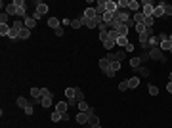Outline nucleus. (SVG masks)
I'll use <instances>...</instances> for the list:
<instances>
[{
  "label": "nucleus",
  "instance_id": "32",
  "mask_svg": "<svg viewBox=\"0 0 172 128\" xmlns=\"http://www.w3.org/2000/svg\"><path fill=\"white\" fill-rule=\"evenodd\" d=\"M138 75H142V76H149V69L147 67H138V69H134Z\"/></svg>",
  "mask_w": 172,
  "mask_h": 128
},
{
  "label": "nucleus",
  "instance_id": "28",
  "mask_svg": "<svg viewBox=\"0 0 172 128\" xmlns=\"http://www.w3.org/2000/svg\"><path fill=\"white\" fill-rule=\"evenodd\" d=\"M107 38H111V40H115V42H117V38H119V33L115 29H109L107 31Z\"/></svg>",
  "mask_w": 172,
  "mask_h": 128
},
{
  "label": "nucleus",
  "instance_id": "16",
  "mask_svg": "<svg viewBox=\"0 0 172 128\" xmlns=\"http://www.w3.org/2000/svg\"><path fill=\"white\" fill-rule=\"evenodd\" d=\"M119 33V37H128V33H130V29L126 27V25H119L117 29H115Z\"/></svg>",
  "mask_w": 172,
  "mask_h": 128
},
{
  "label": "nucleus",
  "instance_id": "45",
  "mask_svg": "<svg viewBox=\"0 0 172 128\" xmlns=\"http://www.w3.org/2000/svg\"><path fill=\"white\" fill-rule=\"evenodd\" d=\"M42 98H54V96H52V92L48 88H42Z\"/></svg>",
  "mask_w": 172,
  "mask_h": 128
},
{
  "label": "nucleus",
  "instance_id": "8",
  "mask_svg": "<svg viewBox=\"0 0 172 128\" xmlns=\"http://www.w3.org/2000/svg\"><path fill=\"white\" fill-rule=\"evenodd\" d=\"M98 65H100V69L103 71V73H107V71L111 69V61H109L107 58H101L100 61H98Z\"/></svg>",
  "mask_w": 172,
  "mask_h": 128
},
{
  "label": "nucleus",
  "instance_id": "39",
  "mask_svg": "<svg viewBox=\"0 0 172 128\" xmlns=\"http://www.w3.org/2000/svg\"><path fill=\"white\" fill-rule=\"evenodd\" d=\"M59 121H63V117H61V113H52V122H59Z\"/></svg>",
  "mask_w": 172,
  "mask_h": 128
},
{
  "label": "nucleus",
  "instance_id": "30",
  "mask_svg": "<svg viewBox=\"0 0 172 128\" xmlns=\"http://www.w3.org/2000/svg\"><path fill=\"white\" fill-rule=\"evenodd\" d=\"M75 100L77 101H84V94H82L80 88H75Z\"/></svg>",
  "mask_w": 172,
  "mask_h": 128
},
{
  "label": "nucleus",
  "instance_id": "51",
  "mask_svg": "<svg viewBox=\"0 0 172 128\" xmlns=\"http://www.w3.org/2000/svg\"><path fill=\"white\" fill-rule=\"evenodd\" d=\"M166 90H168L170 94H172V82H168V84H166Z\"/></svg>",
  "mask_w": 172,
  "mask_h": 128
},
{
  "label": "nucleus",
  "instance_id": "3",
  "mask_svg": "<svg viewBox=\"0 0 172 128\" xmlns=\"http://www.w3.org/2000/svg\"><path fill=\"white\" fill-rule=\"evenodd\" d=\"M15 2V6H17V15L21 19L27 17V8H25V0H14Z\"/></svg>",
  "mask_w": 172,
  "mask_h": 128
},
{
  "label": "nucleus",
  "instance_id": "42",
  "mask_svg": "<svg viewBox=\"0 0 172 128\" xmlns=\"http://www.w3.org/2000/svg\"><path fill=\"white\" fill-rule=\"evenodd\" d=\"M119 69H121V63H119V61H111V71H113L115 75H117Z\"/></svg>",
  "mask_w": 172,
  "mask_h": 128
},
{
  "label": "nucleus",
  "instance_id": "31",
  "mask_svg": "<svg viewBox=\"0 0 172 128\" xmlns=\"http://www.w3.org/2000/svg\"><path fill=\"white\" fill-rule=\"evenodd\" d=\"M134 29H136V33H138V34H143L145 31H147V27H145L143 23H136V27H134Z\"/></svg>",
  "mask_w": 172,
  "mask_h": 128
},
{
  "label": "nucleus",
  "instance_id": "11",
  "mask_svg": "<svg viewBox=\"0 0 172 128\" xmlns=\"http://www.w3.org/2000/svg\"><path fill=\"white\" fill-rule=\"evenodd\" d=\"M67 109H69V103H67V101H59V103H56V111H57V113L65 115Z\"/></svg>",
  "mask_w": 172,
  "mask_h": 128
},
{
  "label": "nucleus",
  "instance_id": "18",
  "mask_svg": "<svg viewBox=\"0 0 172 128\" xmlns=\"http://www.w3.org/2000/svg\"><path fill=\"white\" fill-rule=\"evenodd\" d=\"M138 86H140V79L138 76H130L128 79V88L134 90V88H138Z\"/></svg>",
  "mask_w": 172,
  "mask_h": 128
},
{
  "label": "nucleus",
  "instance_id": "46",
  "mask_svg": "<svg viewBox=\"0 0 172 128\" xmlns=\"http://www.w3.org/2000/svg\"><path fill=\"white\" fill-rule=\"evenodd\" d=\"M138 58L142 59V63H143V61H147V59H149V52H143L142 55H138Z\"/></svg>",
  "mask_w": 172,
  "mask_h": 128
},
{
  "label": "nucleus",
  "instance_id": "4",
  "mask_svg": "<svg viewBox=\"0 0 172 128\" xmlns=\"http://www.w3.org/2000/svg\"><path fill=\"white\" fill-rule=\"evenodd\" d=\"M65 96H67V103H69V107L79 105V101L75 100V88H67L65 90Z\"/></svg>",
  "mask_w": 172,
  "mask_h": 128
},
{
  "label": "nucleus",
  "instance_id": "37",
  "mask_svg": "<svg viewBox=\"0 0 172 128\" xmlns=\"http://www.w3.org/2000/svg\"><path fill=\"white\" fill-rule=\"evenodd\" d=\"M147 92H149L151 96H159V88H157V86H155V84H149V88H147Z\"/></svg>",
  "mask_w": 172,
  "mask_h": 128
},
{
  "label": "nucleus",
  "instance_id": "55",
  "mask_svg": "<svg viewBox=\"0 0 172 128\" xmlns=\"http://www.w3.org/2000/svg\"><path fill=\"white\" fill-rule=\"evenodd\" d=\"M170 52H172V48H170Z\"/></svg>",
  "mask_w": 172,
  "mask_h": 128
},
{
  "label": "nucleus",
  "instance_id": "43",
  "mask_svg": "<svg viewBox=\"0 0 172 128\" xmlns=\"http://www.w3.org/2000/svg\"><path fill=\"white\" fill-rule=\"evenodd\" d=\"M119 90H121V92H126V90H128V80H122V82L119 84Z\"/></svg>",
  "mask_w": 172,
  "mask_h": 128
},
{
  "label": "nucleus",
  "instance_id": "47",
  "mask_svg": "<svg viewBox=\"0 0 172 128\" xmlns=\"http://www.w3.org/2000/svg\"><path fill=\"white\" fill-rule=\"evenodd\" d=\"M71 23H73V19H67V17L61 19V27H67V25H71Z\"/></svg>",
  "mask_w": 172,
  "mask_h": 128
},
{
  "label": "nucleus",
  "instance_id": "13",
  "mask_svg": "<svg viewBox=\"0 0 172 128\" xmlns=\"http://www.w3.org/2000/svg\"><path fill=\"white\" fill-rule=\"evenodd\" d=\"M48 27L56 31V29H59V27H61V21H59L57 17H50V19H48Z\"/></svg>",
  "mask_w": 172,
  "mask_h": 128
},
{
  "label": "nucleus",
  "instance_id": "21",
  "mask_svg": "<svg viewBox=\"0 0 172 128\" xmlns=\"http://www.w3.org/2000/svg\"><path fill=\"white\" fill-rule=\"evenodd\" d=\"M164 15V10H163V4H159V6H155V12H153V17H163Z\"/></svg>",
  "mask_w": 172,
  "mask_h": 128
},
{
  "label": "nucleus",
  "instance_id": "54",
  "mask_svg": "<svg viewBox=\"0 0 172 128\" xmlns=\"http://www.w3.org/2000/svg\"><path fill=\"white\" fill-rule=\"evenodd\" d=\"M92 128H101V126H100V124H98V126H92Z\"/></svg>",
  "mask_w": 172,
  "mask_h": 128
},
{
  "label": "nucleus",
  "instance_id": "44",
  "mask_svg": "<svg viewBox=\"0 0 172 128\" xmlns=\"http://www.w3.org/2000/svg\"><path fill=\"white\" fill-rule=\"evenodd\" d=\"M42 107H50L52 105V98H42V103H40Z\"/></svg>",
  "mask_w": 172,
  "mask_h": 128
},
{
  "label": "nucleus",
  "instance_id": "12",
  "mask_svg": "<svg viewBox=\"0 0 172 128\" xmlns=\"http://www.w3.org/2000/svg\"><path fill=\"white\" fill-rule=\"evenodd\" d=\"M23 21H25V29H29V31H33L36 27V19L35 17H25Z\"/></svg>",
  "mask_w": 172,
  "mask_h": 128
},
{
  "label": "nucleus",
  "instance_id": "5",
  "mask_svg": "<svg viewBox=\"0 0 172 128\" xmlns=\"http://www.w3.org/2000/svg\"><path fill=\"white\" fill-rule=\"evenodd\" d=\"M35 6H36V13L40 15V17H42V15H46L48 13V4H44V2H35Z\"/></svg>",
  "mask_w": 172,
  "mask_h": 128
},
{
  "label": "nucleus",
  "instance_id": "15",
  "mask_svg": "<svg viewBox=\"0 0 172 128\" xmlns=\"http://www.w3.org/2000/svg\"><path fill=\"white\" fill-rule=\"evenodd\" d=\"M96 8H86L84 10V15H82V17H84V19H94V17H96Z\"/></svg>",
  "mask_w": 172,
  "mask_h": 128
},
{
  "label": "nucleus",
  "instance_id": "9",
  "mask_svg": "<svg viewBox=\"0 0 172 128\" xmlns=\"http://www.w3.org/2000/svg\"><path fill=\"white\" fill-rule=\"evenodd\" d=\"M88 119H90V115H88L86 111H79V113H77V122H79V124H86Z\"/></svg>",
  "mask_w": 172,
  "mask_h": 128
},
{
  "label": "nucleus",
  "instance_id": "6",
  "mask_svg": "<svg viewBox=\"0 0 172 128\" xmlns=\"http://www.w3.org/2000/svg\"><path fill=\"white\" fill-rule=\"evenodd\" d=\"M124 58H126V52H109V55H107L109 61H121Z\"/></svg>",
  "mask_w": 172,
  "mask_h": 128
},
{
  "label": "nucleus",
  "instance_id": "2",
  "mask_svg": "<svg viewBox=\"0 0 172 128\" xmlns=\"http://www.w3.org/2000/svg\"><path fill=\"white\" fill-rule=\"evenodd\" d=\"M153 12H155L153 2H151V0H143V2H142V13L145 15V17H151Z\"/></svg>",
  "mask_w": 172,
  "mask_h": 128
},
{
  "label": "nucleus",
  "instance_id": "48",
  "mask_svg": "<svg viewBox=\"0 0 172 128\" xmlns=\"http://www.w3.org/2000/svg\"><path fill=\"white\" fill-rule=\"evenodd\" d=\"M124 52H126V54H128V52H134V44H132V42H128V44H126V48H124Z\"/></svg>",
  "mask_w": 172,
  "mask_h": 128
},
{
  "label": "nucleus",
  "instance_id": "29",
  "mask_svg": "<svg viewBox=\"0 0 172 128\" xmlns=\"http://www.w3.org/2000/svg\"><path fill=\"white\" fill-rule=\"evenodd\" d=\"M88 124H90V128H92V126H98V124H100V119H98L96 115H90V119H88Z\"/></svg>",
  "mask_w": 172,
  "mask_h": 128
},
{
  "label": "nucleus",
  "instance_id": "25",
  "mask_svg": "<svg viewBox=\"0 0 172 128\" xmlns=\"http://www.w3.org/2000/svg\"><path fill=\"white\" fill-rule=\"evenodd\" d=\"M140 65H142V59L140 58H130V67L132 69H138Z\"/></svg>",
  "mask_w": 172,
  "mask_h": 128
},
{
  "label": "nucleus",
  "instance_id": "41",
  "mask_svg": "<svg viewBox=\"0 0 172 128\" xmlns=\"http://www.w3.org/2000/svg\"><path fill=\"white\" fill-rule=\"evenodd\" d=\"M8 37H10V38H19V31L12 27V29H10V34H8Z\"/></svg>",
  "mask_w": 172,
  "mask_h": 128
},
{
  "label": "nucleus",
  "instance_id": "50",
  "mask_svg": "<svg viewBox=\"0 0 172 128\" xmlns=\"http://www.w3.org/2000/svg\"><path fill=\"white\" fill-rule=\"evenodd\" d=\"M33 111H35V109H33V105H29L27 109H25V115H33Z\"/></svg>",
  "mask_w": 172,
  "mask_h": 128
},
{
  "label": "nucleus",
  "instance_id": "49",
  "mask_svg": "<svg viewBox=\"0 0 172 128\" xmlns=\"http://www.w3.org/2000/svg\"><path fill=\"white\" fill-rule=\"evenodd\" d=\"M54 33H56V37H63V27H59V29H56V31H54Z\"/></svg>",
  "mask_w": 172,
  "mask_h": 128
},
{
  "label": "nucleus",
  "instance_id": "24",
  "mask_svg": "<svg viewBox=\"0 0 172 128\" xmlns=\"http://www.w3.org/2000/svg\"><path fill=\"white\" fill-rule=\"evenodd\" d=\"M31 98H42V88H31Z\"/></svg>",
  "mask_w": 172,
  "mask_h": 128
},
{
  "label": "nucleus",
  "instance_id": "40",
  "mask_svg": "<svg viewBox=\"0 0 172 128\" xmlns=\"http://www.w3.org/2000/svg\"><path fill=\"white\" fill-rule=\"evenodd\" d=\"M77 107H79V111H88V109H90V105H88L86 101H79V105H77Z\"/></svg>",
  "mask_w": 172,
  "mask_h": 128
},
{
  "label": "nucleus",
  "instance_id": "34",
  "mask_svg": "<svg viewBox=\"0 0 172 128\" xmlns=\"http://www.w3.org/2000/svg\"><path fill=\"white\" fill-rule=\"evenodd\" d=\"M117 44H119V46H122V48H126V44H128V37H119V38H117Z\"/></svg>",
  "mask_w": 172,
  "mask_h": 128
},
{
  "label": "nucleus",
  "instance_id": "33",
  "mask_svg": "<svg viewBox=\"0 0 172 128\" xmlns=\"http://www.w3.org/2000/svg\"><path fill=\"white\" fill-rule=\"evenodd\" d=\"M31 37V31L29 29H23V31H19V38H21V40H27Z\"/></svg>",
  "mask_w": 172,
  "mask_h": 128
},
{
  "label": "nucleus",
  "instance_id": "19",
  "mask_svg": "<svg viewBox=\"0 0 172 128\" xmlns=\"http://www.w3.org/2000/svg\"><path fill=\"white\" fill-rule=\"evenodd\" d=\"M82 25H86V19H84V17H79V19H73L71 27H73V29H80Z\"/></svg>",
  "mask_w": 172,
  "mask_h": 128
},
{
  "label": "nucleus",
  "instance_id": "23",
  "mask_svg": "<svg viewBox=\"0 0 172 128\" xmlns=\"http://www.w3.org/2000/svg\"><path fill=\"white\" fill-rule=\"evenodd\" d=\"M159 48H161V50H166V52H170V48H172V42H170L168 38H164L163 42H161V46H159Z\"/></svg>",
  "mask_w": 172,
  "mask_h": 128
},
{
  "label": "nucleus",
  "instance_id": "17",
  "mask_svg": "<svg viewBox=\"0 0 172 128\" xmlns=\"http://www.w3.org/2000/svg\"><path fill=\"white\" fill-rule=\"evenodd\" d=\"M17 105L21 107L23 111H25V109H27V107L31 105V100H27V98H21V96H19V98H17Z\"/></svg>",
  "mask_w": 172,
  "mask_h": 128
},
{
  "label": "nucleus",
  "instance_id": "38",
  "mask_svg": "<svg viewBox=\"0 0 172 128\" xmlns=\"http://www.w3.org/2000/svg\"><path fill=\"white\" fill-rule=\"evenodd\" d=\"M8 19H10V15L6 13V12H2V13H0V25H8Z\"/></svg>",
  "mask_w": 172,
  "mask_h": 128
},
{
  "label": "nucleus",
  "instance_id": "20",
  "mask_svg": "<svg viewBox=\"0 0 172 128\" xmlns=\"http://www.w3.org/2000/svg\"><path fill=\"white\" fill-rule=\"evenodd\" d=\"M140 6H142V4H140L138 0H130V2H128V10H132L134 13L140 12Z\"/></svg>",
  "mask_w": 172,
  "mask_h": 128
},
{
  "label": "nucleus",
  "instance_id": "14",
  "mask_svg": "<svg viewBox=\"0 0 172 128\" xmlns=\"http://www.w3.org/2000/svg\"><path fill=\"white\" fill-rule=\"evenodd\" d=\"M6 13L8 15H17V6H15V2L6 4Z\"/></svg>",
  "mask_w": 172,
  "mask_h": 128
},
{
  "label": "nucleus",
  "instance_id": "26",
  "mask_svg": "<svg viewBox=\"0 0 172 128\" xmlns=\"http://www.w3.org/2000/svg\"><path fill=\"white\" fill-rule=\"evenodd\" d=\"M115 44H117V42H115V40H111V38H107L105 42H103V48H105V50H109V52H111V50L115 48Z\"/></svg>",
  "mask_w": 172,
  "mask_h": 128
},
{
  "label": "nucleus",
  "instance_id": "22",
  "mask_svg": "<svg viewBox=\"0 0 172 128\" xmlns=\"http://www.w3.org/2000/svg\"><path fill=\"white\" fill-rule=\"evenodd\" d=\"M132 19H134V23H145V15H143L142 12H136Z\"/></svg>",
  "mask_w": 172,
  "mask_h": 128
},
{
  "label": "nucleus",
  "instance_id": "36",
  "mask_svg": "<svg viewBox=\"0 0 172 128\" xmlns=\"http://www.w3.org/2000/svg\"><path fill=\"white\" fill-rule=\"evenodd\" d=\"M161 4H163L164 15H172V6H170V4H166V2H161Z\"/></svg>",
  "mask_w": 172,
  "mask_h": 128
},
{
  "label": "nucleus",
  "instance_id": "7",
  "mask_svg": "<svg viewBox=\"0 0 172 128\" xmlns=\"http://www.w3.org/2000/svg\"><path fill=\"white\" fill-rule=\"evenodd\" d=\"M105 12H107V8H105V0H98V2H96V13L103 17V13H105Z\"/></svg>",
  "mask_w": 172,
  "mask_h": 128
},
{
  "label": "nucleus",
  "instance_id": "10",
  "mask_svg": "<svg viewBox=\"0 0 172 128\" xmlns=\"http://www.w3.org/2000/svg\"><path fill=\"white\" fill-rule=\"evenodd\" d=\"M105 8H107L109 13H117V12H119L117 2H113V0H105Z\"/></svg>",
  "mask_w": 172,
  "mask_h": 128
},
{
  "label": "nucleus",
  "instance_id": "53",
  "mask_svg": "<svg viewBox=\"0 0 172 128\" xmlns=\"http://www.w3.org/2000/svg\"><path fill=\"white\" fill-rule=\"evenodd\" d=\"M168 40H170V42H172V34H168Z\"/></svg>",
  "mask_w": 172,
  "mask_h": 128
},
{
  "label": "nucleus",
  "instance_id": "35",
  "mask_svg": "<svg viewBox=\"0 0 172 128\" xmlns=\"http://www.w3.org/2000/svg\"><path fill=\"white\" fill-rule=\"evenodd\" d=\"M128 2H130V0H119V2H117L119 10H128Z\"/></svg>",
  "mask_w": 172,
  "mask_h": 128
},
{
  "label": "nucleus",
  "instance_id": "1",
  "mask_svg": "<svg viewBox=\"0 0 172 128\" xmlns=\"http://www.w3.org/2000/svg\"><path fill=\"white\" fill-rule=\"evenodd\" d=\"M149 59H153V61H166L163 50H161L159 46H155V48H149Z\"/></svg>",
  "mask_w": 172,
  "mask_h": 128
},
{
  "label": "nucleus",
  "instance_id": "27",
  "mask_svg": "<svg viewBox=\"0 0 172 128\" xmlns=\"http://www.w3.org/2000/svg\"><path fill=\"white\" fill-rule=\"evenodd\" d=\"M10 29H12V27H8V25H0V37H8V34H10Z\"/></svg>",
  "mask_w": 172,
  "mask_h": 128
},
{
  "label": "nucleus",
  "instance_id": "52",
  "mask_svg": "<svg viewBox=\"0 0 172 128\" xmlns=\"http://www.w3.org/2000/svg\"><path fill=\"white\" fill-rule=\"evenodd\" d=\"M168 80H170V82H172V71H170V75H168Z\"/></svg>",
  "mask_w": 172,
  "mask_h": 128
}]
</instances>
